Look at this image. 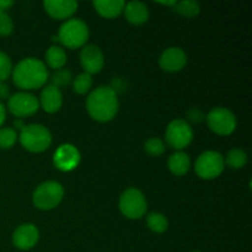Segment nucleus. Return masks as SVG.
Wrapping results in <instances>:
<instances>
[{
  "label": "nucleus",
  "mask_w": 252,
  "mask_h": 252,
  "mask_svg": "<svg viewBox=\"0 0 252 252\" xmlns=\"http://www.w3.org/2000/svg\"><path fill=\"white\" fill-rule=\"evenodd\" d=\"M147 225L152 231L157 234H162L167 230L169 228V221H167L166 217L159 212H153V213L148 214L147 217Z\"/></svg>",
  "instance_id": "412c9836"
},
{
  "label": "nucleus",
  "mask_w": 252,
  "mask_h": 252,
  "mask_svg": "<svg viewBox=\"0 0 252 252\" xmlns=\"http://www.w3.org/2000/svg\"><path fill=\"white\" fill-rule=\"evenodd\" d=\"M125 16L132 25H143L149 20V9L142 1H130L125 5Z\"/></svg>",
  "instance_id": "f3484780"
},
{
  "label": "nucleus",
  "mask_w": 252,
  "mask_h": 252,
  "mask_svg": "<svg viewBox=\"0 0 252 252\" xmlns=\"http://www.w3.org/2000/svg\"><path fill=\"white\" fill-rule=\"evenodd\" d=\"M39 231L36 225L31 223L22 224L17 226L16 230L12 234V244L19 250H30L38 243Z\"/></svg>",
  "instance_id": "4468645a"
},
{
  "label": "nucleus",
  "mask_w": 252,
  "mask_h": 252,
  "mask_svg": "<svg viewBox=\"0 0 252 252\" xmlns=\"http://www.w3.org/2000/svg\"><path fill=\"white\" fill-rule=\"evenodd\" d=\"M225 169L224 157L218 152H204L196 160L194 170L196 174L203 180L217 179Z\"/></svg>",
  "instance_id": "0eeeda50"
},
{
  "label": "nucleus",
  "mask_w": 252,
  "mask_h": 252,
  "mask_svg": "<svg viewBox=\"0 0 252 252\" xmlns=\"http://www.w3.org/2000/svg\"><path fill=\"white\" fill-rule=\"evenodd\" d=\"M80 63L85 71L90 75L97 74L102 70L105 65V57L102 51L95 44H86L80 52Z\"/></svg>",
  "instance_id": "f8f14e48"
},
{
  "label": "nucleus",
  "mask_w": 252,
  "mask_h": 252,
  "mask_svg": "<svg viewBox=\"0 0 252 252\" xmlns=\"http://www.w3.org/2000/svg\"><path fill=\"white\" fill-rule=\"evenodd\" d=\"M53 162L61 171H73L80 164V153L73 144H62L54 153Z\"/></svg>",
  "instance_id": "9b49d317"
},
{
  "label": "nucleus",
  "mask_w": 252,
  "mask_h": 252,
  "mask_svg": "<svg viewBox=\"0 0 252 252\" xmlns=\"http://www.w3.org/2000/svg\"><path fill=\"white\" fill-rule=\"evenodd\" d=\"M7 108L15 117L24 118L33 116L38 111V98L29 93H16L7 100Z\"/></svg>",
  "instance_id": "9d476101"
},
{
  "label": "nucleus",
  "mask_w": 252,
  "mask_h": 252,
  "mask_svg": "<svg viewBox=\"0 0 252 252\" xmlns=\"http://www.w3.org/2000/svg\"><path fill=\"white\" fill-rule=\"evenodd\" d=\"M79 4L73 0H46L43 7L47 14L57 20L71 19L78 10Z\"/></svg>",
  "instance_id": "2eb2a0df"
},
{
  "label": "nucleus",
  "mask_w": 252,
  "mask_h": 252,
  "mask_svg": "<svg viewBox=\"0 0 252 252\" xmlns=\"http://www.w3.org/2000/svg\"><path fill=\"white\" fill-rule=\"evenodd\" d=\"M71 79H73V75H71V71L68 70V69H59V70L54 71V74L52 75L51 85L56 86V88L61 89L63 86H66L70 84Z\"/></svg>",
  "instance_id": "a878e982"
},
{
  "label": "nucleus",
  "mask_w": 252,
  "mask_h": 252,
  "mask_svg": "<svg viewBox=\"0 0 252 252\" xmlns=\"http://www.w3.org/2000/svg\"><path fill=\"white\" fill-rule=\"evenodd\" d=\"M145 196L137 189H128L120 197V211L128 219H140L147 213Z\"/></svg>",
  "instance_id": "423d86ee"
},
{
  "label": "nucleus",
  "mask_w": 252,
  "mask_h": 252,
  "mask_svg": "<svg viewBox=\"0 0 252 252\" xmlns=\"http://www.w3.org/2000/svg\"><path fill=\"white\" fill-rule=\"evenodd\" d=\"M172 9L177 14L181 15V16L191 19V17H196L199 14V11H201V5H199V2L193 1V0H187V1L176 2Z\"/></svg>",
  "instance_id": "5701e85b"
},
{
  "label": "nucleus",
  "mask_w": 252,
  "mask_h": 252,
  "mask_svg": "<svg viewBox=\"0 0 252 252\" xmlns=\"http://www.w3.org/2000/svg\"><path fill=\"white\" fill-rule=\"evenodd\" d=\"M145 152L152 157H160L165 152V144L160 138H149L144 144Z\"/></svg>",
  "instance_id": "bb28decb"
},
{
  "label": "nucleus",
  "mask_w": 252,
  "mask_h": 252,
  "mask_svg": "<svg viewBox=\"0 0 252 252\" xmlns=\"http://www.w3.org/2000/svg\"><path fill=\"white\" fill-rule=\"evenodd\" d=\"M46 62L49 68L54 69V70H59L63 68L66 63V53L63 47L57 46V44L49 47L46 52Z\"/></svg>",
  "instance_id": "aec40b11"
},
{
  "label": "nucleus",
  "mask_w": 252,
  "mask_h": 252,
  "mask_svg": "<svg viewBox=\"0 0 252 252\" xmlns=\"http://www.w3.org/2000/svg\"><path fill=\"white\" fill-rule=\"evenodd\" d=\"M12 81L22 90H34L46 85L49 73L46 64L37 58H25L12 68Z\"/></svg>",
  "instance_id": "f03ea898"
},
{
  "label": "nucleus",
  "mask_w": 252,
  "mask_h": 252,
  "mask_svg": "<svg viewBox=\"0 0 252 252\" xmlns=\"http://www.w3.org/2000/svg\"><path fill=\"white\" fill-rule=\"evenodd\" d=\"M39 106L46 111L47 113H56L63 106V95L61 89L53 85H48L42 90L39 96Z\"/></svg>",
  "instance_id": "dca6fc26"
},
{
  "label": "nucleus",
  "mask_w": 252,
  "mask_h": 252,
  "mask_svg": "<svg viewBox=\"0 0 252 252\" xmlns=\"http://www.w3.org/2000/svg\"><path fill=\"white\" fill-rule=\"evenodd\" d=\"M98 15L105 19H115L125 10L126 2L123 0H96L93 2Z\"/></svg>",
  "instance_id": "a211bd4d"
},
{
  "label": "nucleus",
  "mask_w": 252,
  "mask_h": 252,
  "mask_svg": "<svg viewBox=\"0 0 252 252\" xmlns=\"http://www.w3.org/2000/svg\"><path fill=\"white\" fill-rule=\"evenodd\" d=\"M10 97V89L5 81H0V100H6Z\"/></svg>",
  "instance_id": "7c9ffc66"
},
{
  "label": "nucleus",
  "mask_w": 252,
  "mask_h": 252,
  "mask_svg": "<svg viewBox=\"0 0 252 252\" xmlns=\"http://www.w3.org/2000/svg\"><path fill=\"white\" fill-rule=\"evenodd\" d=\"M167 166H169L171 174H174L175 176H184L189 172V167H191V159H189V154L180 150V152L174 153L169 158Z\"/></svg>",
  "instance_id": "6ab92c4d"
},
{
  "label": "nucleus",
  "mask_w": 252,
  "mask_h": 252,
  "mask_svg": "<svg viewBox=\"0 0 252 252\" xmlns=\"http://www.w3.org/2000/svg\"><path fill=\"white\" fill-rule=\"evenodd\" d=\"M224 162L231 169H243L248 164V154L243 149H231L224 158Z\"/></svg>",
  "instance_id": "4be33fe9"
},
{
  "label": "nucleus",
  "mask_w": 252,
  "mask_h": 252,
  "mask_svg": "<svg viewBox=\"0 0 252 252\" xmlns=\"http://www.w3.org/2000/svg\"><path fill=\"white\" fill-rule=\"evenodd\" d=\"M189 118L191 121H193L194 123H198L204 120V115L198 110V108H192V110L189 111Z\"/></svg>",
  "instance_id": "c756f323"
},
{
  "label": "nucleus",
  "mask_w": 252,
  "mask_h": 252,
  "mask_svg": "<svg viewBox=\"0 0 252 252\" xmlns=\"http://www.w3.org/2000/svg\"><path fill=\"white\" fill-rule=\"evenodd\" d=\"M64 197V189L59 182L46 181L36 187L32 201L36 208L41 211H51L59 206Z\"/></svg>",
  "instance_id": "39448f33"
},
{
  "label": "nucleus",
  "mask_w": 252,
  "mask_h": 252,
  "mask_svg": "<svg viewBox=\"0 0 252 252\" xmlns=\"http://www.w3.org/2000/svg\"><path fill=\"white\" fill-rule=\"evenodd\" d=\"M207 123L211 130L219 135H229L236 129V117L225 107H216L207 116Z\"/></svg>",
  "instance_id": "1a4fd4ad"
},
{
  "label": "nucleus",
  "mask_w": 252,
  "mask_h": 252,
  "mask_svg": "<svg viewBox=\"0 0 252 252\" xmlns=\"http://www.w3.org/2000/svg\"><path fill=\"white\" fill-rule=\"evenodd\" d=\"M14 2L10 1V0H0V12H4L9 9L10 6H12Z\"/></svg>",
  "instance_id": "2f4dec72"
},
{
  "label": "nucleus",
  "mask_w": 252,
  "mask_h": 252,
  "mask_svg": "<svg viewBox=\"0 0 252 252\" xmlns=\"http://www.w3.org/2000/svg\"><path fill=\"white\" fill-rule=\"evenodd\" d=\"M89 27L83 20L69 19L64 22L58 31V42L69 49L83 48L89 41Z\"/></svg>",
  "instance_id": "7ed1b4c3"
},
{
  "label": "nucleus",
  "mask_w": 252,
  "mask_h": 252,
  "mask_svg": "<svg viewBox=\"0 0 252 252\" xmlns=\"http://www.w3.org/2000/svg\"><path fill=\"white\" fill-rule=\"evenodd\" d=\"M187 54L180 47H169L161 53L159 65L162 70L169 73H177L186 66Z\"/></svg>",
  "instance_id": "ddd939ff"
},
{
  "label": "nucleus",
  "mask_w": 252,
  "mask_h": 252,
  "mask_svg": "<svg viewBox=\"0 0 252 252\" xmlns=\"http://www.w3.org/2000/svg\"><path fill=\"white\" fill-rule=\"evenodd\" d=\"M193 252H199V251H193Z\"/></svg>",
  "instance_id": "c9c22d12"
},
{
  "label": "nucleus",
  "mask_w": 252,
  "mask_h": 252,
  "mask_svg": "<svg viewBox=\"0 0 252 252\" xmlns=\"http://www.w3.org/2000/svg\"><path fill=\"white\" fill-rule=\"evenodd\" d=\"M5 118H6V108H5V106L0 102V127H1L2 123L5 122Z\"/></svg>",
  "instance_id": "473e14b6"
},
{
  "label": "nucleus",
  "mask_w": 252,
  "mask_h": 252,
  "mask_svg": "<svg viewBox=\"0 0 252 252\" xmlns=\"http://www.w3.org/2000/svg\"><path fill=\"white\" fill-rule=\"evenodd\" d=\"M19 139L16 129L11 127L0 128V149H10Z\"/></svg>",
  "instance_id": "393cba45"
},
{
  "label": "nucleus",
  "mask_w": 252,
  "mask_h": 252,
  "mask_svg": "<svg viewBox=\"0 0 252 252\" xmlns=\"http://www.w3.org/2000/svg\"><path fill=\"white\" fill-rule=\"evenodd\" d=\"M14 31V22L6 11L0 12V36L6 37Z\"/></svg>",
  "instance_id": "c85d7f7f"
},
{
  "label": "nucleus",
  "mask_w": 252,
  "mask_h": 252,
  "mask_svg": "<svg viewBox=\"0 0 252 252\" xmlns=\"http://www.w3.org/2000/svg\"><path fill=\"white\" fill-rule=\"evenodd\" d=\"M14 125H15V127H16V128H17V129H20V130H21V129H22V128H24V127H25L24 122H22V121H21V120H19V121H15V123H14Z\"/></svg>",
  "instance_id": "72a5a7b5"
},
{
  "label": "nucleus",
  "mask_w": 252,
  "mask_h": 252,
  "mask_svg": "<svg viewBox=\"0 0 252 252\" xmlns=\"http://www.w3.org/2000/svg\"><path fill=\"white\" fill-rule=\"evenodd\" d=\"M12 73V63L6 53L0 51V81H5Z\"/></svg>",
  "instance_id": "cd10ccee"
},
{
  "label": "nucleus",
  "mask_w": 252,
  "mask_h": 252,
  "mask_svg": "<svg viewBox=\"0 0 252 252\" xmlns=\"http://www.w3.org/2000/svg\"><path fill=\"white\" fill-rule=\"evenodd\" d=\"M177 1H175V0H172V1H159V4L161 5H166V6H175V4H176Z\"/></svg>",
  "instance_id": "f704fd0d"
},
{
  "label": "nucleus",
  "mask_w": 252,
  "mask_h": 252,
  "mask_svg": "<svg viewBox=\"0 0 252 252\" xmlns=\"http://www.w3.org/2000/svg\"><path fill=\"white\" fill-rule=\"evenodd\" d=\"M166 143L177 152L189 147L193 140V129L187 121L177 118L169 123L165 133Z\"/></svg>",
  "instance_id": "6e6552de"
},
{
  "label": "nucleus",
  "mask_w": 252,
  "mask_h": 252,
  "mask_svg": "<svg viewBox=\"0 0 252 252\" xmlns=\"http://www.w3.org/2000/svg\"><path fill=\"white\" fill-rule=\"evenodd\" d=\"M19 140L27 152L42 153L51 147L52 134L47 127L33 123L22 128Z\"/></svg>",
  "instance_id": "20e7f679"
},
{
  "label": "nucleus",
  "mask_w": 252,
  "mask_h": 252,
  "mask_svg": "<svg viewBox=\"0 0 252 252\" xmlns=\"http://www.w3.org/2000/svg\"><path fill=\"white\" fill-rule=\"evenodd\" d=\"M117 93L111 86H98L86 98V110L90 117L97 122H108L118 112Z\"/></svg>",
  "instance_id": "f257e3e1"
},
{
  "label": "nucleus",
  "mask_w": 252,
  "mask_h": 252,
  "mask_svg": "<svg viewBox=\"0 0 252 252\" xmlns=\"http://www.w3.org/2000/svg\"><path fill=\"white\" fill-rule=\"evenodd\" d=\"M74 91H75L78 95H85L93 88V78H91L90 74L88 73H81L74 79L73 83Z\"/></svg>",
  "instance_id": "b1692460"
}]
</instances>
